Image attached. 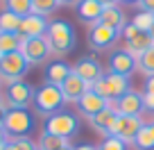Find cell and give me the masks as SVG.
Wrapping results in <instances>:
<instances>
[{
	"label": "cell",
	"instance_id": "7",
	"mask_svg": "<svg viewBox=\"0 0 154 150\" xmlns=\"http://www.w3.org/2000/svg\"><path fill=\"white\" fill-rule=\"evenodd\" d=\"M29 100H34V89H32V84L23 82V80L7 84V91H5L7 109H27Z\"/></svg>",
	"mask_w": 154,
	"mask_h": 150
},
{
	"label": "cell",
	"instance_id": "30",
	"mask_svg": "<svg viewBox=\"0 0 154 150\" xmlns=\"http://www.w3.org/2000/svg\"><path fill=\"white\" fill-rule=\"evenodd\" d=\"M152 21H154V14H145V11H140V14L134 16L131 23H134L140 32H149V30H152Z\"/></svg>",
	"mask_w": 154,
	"mask_h": 150
},
{
	"label": "cell",
	"instance_id": "18",
	"mask_svg": "<svg viewBox=\"0 0 154 150\" xmlns=\"http://www.w3.org/2000/svg\"><path fill=\"white\" fill-rule=\"evenodd\" d=\"M100 23L106 25V27H111V30H116V32H122L125 25H127L125 11H122L118 5L104 7V9H102V16H100Z\"/></svg>",
	"mask_w": 154,
	"mask_h": 150
},
{
	"label": "cell",
	"instance_id": "8",
	"mask_svg": "<svg viewBox=\"0 0 154 150\" xmlns=\"http://www.w3.org/2000/svg\"><path fill=\"white\" fill-rule=\"evenodd\" d=\"M20 53L25 55L29 64H43L45 59L52 55L50 43L45 37H32V39H20Z\"/></svg>",
	"mask_w": 154,
	"mask_h": 150
},
{
	"label": "cell",
	"instance_id": "10",
	"mask_svg": "<svg viewBox=\"0 0 154 150\" xmlns=\"http://www.w3.org/2000/svg\"><path fill=\"white\" fill-rule=\"evenodd\" d=\"M118 34L120 32H116V30L106 27V25H102L100 21H97V23H93L91 27H88V46H91L93 50H106V48H111V46L116 43Z\"/></svg>",
	"mask_w": 154,
	"mask_h": 150
},
{
	"label": "cell",
	"instance_id": "16",
	"mask_svg": "<svg viewBox=\"0 0 154 150\" xmlns=\"http://www.w3.org/2000/svg\"><path fill=\"white\" fill-rule=\"evenodd\" d=\"M134 68H138L136 66V59L131 57L129 53H125V50H118V53H113L109 57V73L129 78L131 73H134Z\"/></svg>",
	"mask_w": 154,
	"mask_h": 150
},
{
	"label": "cell",
	"instance_id": "14",
	"mask_svg": "<svg viewBox=\"0 0 154 150\" xmlns=\"http://www.w3.org/2000/svg\"><path fill=\"white\" fill-rule=\"evenodd\" d=\"M116 109H118V114H125V116H140V111L145 109L143 93L131 91V89H129L122 98L116 100Z\"/></svg>",
	"mask_w": 154,
	"mask_h": 150
},
{
	"label": "cell",
	"instance_id": "26",
	"mask_svg": "<svg viewBox=\"0 0 154 150\" xmlns=\"http://www.w3.org/2000/svg\"><path fill=\"white\" fill-rule=\"evenodd\" d=\"M20 27V16L11 14V11H2L0 14V32H18Z\"/></svg>",
	"mask_w": 154,
	"mask_h": 150
},
{
	"label": "cell",
	"instance_id": "17",
	"mask_svg": "<svg viewBox=\"0 0 154 150\" xmlns=\"http://www.w3.org/2000/svg\"><path fill=\"white\" fill-rule=\"evenodd\" d=\"M59 89H61L63 100H66V102H79V98H82L91 87H88L84 80H79L75 73H70V75L66 78V82H63Z\"/></svg>",
	"mask_w": 154,
	"mask_h": 150
},
{
	"label": "cell",
	"instance_id": "34",
	"mask_svg": "<svg viewBox=\"0 0 154 150\" xmlns=\"http://www.w3.org/2000/svg\"><path fill=\"white\" fill-rule=\"evenodd\" d=\"M143 93H149V96H154V75H149L147 80H145V91Z\"/></svg>",
	"mask_w": 154,
	"mask_h": 150
},
{
	"label": "cell",
	"instance_id": "19",
	"mask_svg": "<svg viewBox=\"0 0 154 150\" xmlns=\"http://www.w3.org/2000/svg\"><path fill=\"white\" fill-rule=\"evenodd\" d=\"M72 73V66L66 62H52L48 68H45V82L48 84H54V87H61L63 82H66V78Z\"/></svg>",
	"mask_w": 154,
	"mask_h": 150
},
{
	"label": "cell",
	"instance_id": "15",
	"mask_svg": "<svg viewBox=\"0 0 154 150\" xmlns=\"http://www.w3.org/2000/svg\"><path fill=\"white\" fill-rule=\"evenodd\" d=\"M106 105L109 102L104 100V98H100L93 89H88L86 93H84L82 98H79V102H77V107H79V111H82L86 118H93V116H97L100 111H104L106 109Z\"/></svg>",
	"mask_w": 154,
	"mask_h": 150
},
{
	"label": "cell",
	"instance_id": "32",
	"mask_svg": "<svg viewBox=\"0 0 154 150\" xmlns=\"http://www.w3.org/2000/svg\"><path fill=\"white\" fill-rule=\"evenodd\" d=\"M100 150H127V143L122 139H118V136H106L102 141Z\"/></svg>",
	"mask_w": 154,
	"mask_h": 150
},
{
	"label": "cell",
	"instance_id": "35",
	"mask_svg": "<svg viewBox=\"0 0 154 150\" xmlns=\"http://www.w3.org/2000/svg\"><path fill=\"white\" fill-rule=\"evenodd\" d=\"M143 105H145V109H154V96L143 93Z\"/></svg>",
	"mask_w": 154,
	"mask_h": 150
},
{
	"label": "cell",
	"instance_id": "31",
	"mask_svg": "<svg viewBox=\"0 0 154 150\" xmlns=\"http://www.w3.org/2000/svg\"><path fill=\"white\" fill-rule=\"evenodd\" d=\"M91 89H93V91H95L100 98H104L106 102H111V100H113V98H111V89H109V82H106V75H104V78H100V80H97V82L93 84Z\"/></svg>",
	"mask_w": 154,
	"mask_h": 150
},
{
	"label": "cell",
	"instance_id": "24",
	"mask_svg": "<svg viewBox=\"0 0 154 150\" xmlns=\"http://www.w3.org/2000/svg\"><path fill=\"white\" fill-rule=\"evenodd\" d=\"M5 7H7V11L20 16V18L32 14V0H5Z\"/></svg>",
	"mask_w": 154,
	"mask_h": 150
},
{
	"label": "cell",
	"instance_id": "11",
	"mask_svg": "<svg viewBox=\"0 0 154 150\" xmlns=\"http://www.w3.org/2000/svg\"><path fill=\"white\" fill-rule=\"evenodd\" d=\"M72 73H75L79 80H84L88 87H93L100 78H104V75H106V73L102 71L100 62H97V59H93V57H82L75 66H72Z\"/></svg>",
	"mask_w": 154,
	"mask_h": 150
},
{
	"label": "cell",
	"instance_id": "29",
	"mask_svg": "<svg viewBox=\"0 0 154 150\" xmlns=\"http://www.w3.org/2000/svg\"><path fill=\"white\" fill-rule=\"evenodd\" d=\"M5 150H38V148H36V143H34L29 136H16V139L7 141Z\"/></svg>",
	"mask_w": 154,
	"mask_h": 150
},
{
	"label": "cell",
	"instance_id": "6",
	"mask_svg": "<svg viewBox=\"0 0 154 150\" xmlns=\"http://www.w3.org/2000/svg\"><path fill=\"white\" fill-rule=\"evenodd\" d=\"M45 132L54 136H61V139H70L77 134V118L68 111H57L52 116H48L45 121Z\"/></svg>",
	"mask_w": 154,
	"mask_h": 150
},
{
	"label": "cell",
	"instance_id": "36",
	"mask_svg": "<svg viewBox=\"0 0 154 150\" xmlns=\"http://www.w3.org/2000/svg\"><path fill=\"white\" fill-rule=\"evenodd\" d=\"M57 2H59V7H70V5H79V2H82V0H57Z\"/></svg>",
	"mask_w": 154,
	"mask_h": 150
},
{
	"label": "cell",
	"instance_id": "37",
	"mask_svg": "<svg viewBox=\"0 0 154 150\" xmlns=\"http://www.w3.org/2000/svg\"><path fill=\"white\" fill-rule=\"evenodd\" d=\"M75 150H100V148H95L91 143H82V145H75Z\"/></svg>",
	"mask_w": 154,
	"mask_h": 150
},
{
	"label": "cell",
	"instance_id": "5",
	"mask_svg": "<svg viewBox=\"0 0 154 150\" xmlns=\"http://www.w3.org/2000/svg\"><path fill=\"white\" fill-rule=\"evenodd\" d=\"M5 132L16 139V136H27L34 127L32 121V114L27 109H7V116H5Z\"/></svg>",
	"mask_w": 154,
	"mask_h": 150
},
{
	"label": "cell",
	"instance_id": "39",
	"mask_svg": "<svg viewBox=\"0 0 154 150\" xmlns=\"http://www.w3.org/2000/svg\"><path fill=\"white\" fill-rule=\"evenodd\" d=\"M5 116H7V109H5V107H0V127L5 125Z\"/></svg>",
	"mask_w": 154,
	"mask_h": 150
},
{
	"label": "cell",
	"instance_id": "45",
	"mask_svg": "<svg viewBox=\"0 0 154 150\" xmlns=\"http://www.w3.org/2000/svg\"><path fill=\"white\" fill-rule=\"evenodd\" d=\"M125 2H138V0H125Z\"/></svg>",
	"mask_w": 154,
	"mask_h": 150
},
{
	"label": "cell",
	"instance_id": "40",
	"mask_svg": "<svg viewBox=\"0 0 154 150\" xmlns=\"http://www.w3.org/2000/svg\"><path fill=\"white\" fill-rule=\"evenodd\" d=\"M0 141H7V132H5V127H0Z\"/></svg>",
	"mask_w": 154,
	"mask_h": 150
},
{
	"label": "cell",
	"instance_id": "33",
	"mask_svg": "<svg viewBox=\"0 0 154 150\" xmlns=\"http://www.w3.org/2000/svg\"><path fill=\"white\" fill-rule=\"evenodd\" d=\"M136 5H138V9L145 11V14H154V0H138Z\"/></svg>",
	"mask_w": 154,
	"mask_h": 150
},
{
	"label": "cell",
	"instance_id": "38",
	"mask_svg": "<svg viewBox=\"0 0 154 150\" xmlns=\"http://www.w3.org/2000/svg\"><path fill=\"white\" fill-rule=\"evenodd\" d=\"M102 7H111V5H118V0H97Z\"/></svg>",
	"mask_w": 154,
	"mask_h": 150
},
{
	"label": "cell",
	"instance_id": "13",
	"mask_svg": "<svg viewBox=\"0 0 154 150\" xmlns=\"http://www.w3.org/2000/svg\"><path fill=\"white\" fill-rule=\"evenodd\" d=\"M48 21L45 16H38V14H29L25 18H20V27H18V34L25 37V39H32V37H45L48 32Z\"/></svg>",
	"mask_w": 154,
	"mask_h": 150
},
{
	"label": "cell",
	"instance_id": "2",
	"mask_svg": "<svg viewBox=\"0 0 154 150\" xmlns=\"http://www.w3.org/2000/svg\"><path fill=\"white\" fill-rule=\"evenodd\" d=\"M63 102L66 100H63L61 89L54 87V84L45 82L43 87H38L36 91H34V107H36V111L41 116H52V114H57Z\"/></svg>",
	"mask_w": 154,
	"mask_h": 150
},
{
	"label": "cell",
	"instance_id": "12",
	"mask_svg": "<svg viewBox=\"0 0 154 150\" xmlns=\"http://www.w3.org/2000/svg\"><path fill=\"white\" fill-rule=\"evenodd\" d=\"M116 118H118V109H116V100H111L109 105H106V109L100 111L97 116L88 118V123H91L93 130H97V132L106 139V136H111V130H113Z\"/></svg>",
	"mask_w": 154,
	"mask_h": 150
},
{
	"label": "cell",
	"instance_id": "21",
	"mask_svg": "<svg viewBox=\"0 0 154 150\" xmlns=\"http://www.w3.org/2000/svg\"><path fill=\"white\" fill-rule=\"evenodd\" d=\"M106 82H109V89H111V98H113V100L122 98L127 91H129V78H125V75H116V73H106Z\"/></svg>",
	"mask_w": 154,
	"mask_h": 150
},
{
	"label": "cell",
	"instance_id": "43",
	"mask_svg": "<svg viewBox=\"0 0 154 150\" xmlns=\"http://www.w3.org/2000/svg\"><path fill=\"white\" fill-rule=\"evenodd\" d=\"M149 37H152V41H154V21H152V30H149Z\"/></svg>",
	"mask_w": 154,
	"mask_h": 150
},
{
	"label": "cell",
	"instance_id": "9",
	"mask_svg": "<svg viewBox=\"0 0 154 150\" xmlns=\"http://www.w3.org/2000/svg\"><path fill=\"white\" fill-rule=\"evenodd\" d=\"M143 118L140 116H125V114H118V118H116L113 123V130H111V136H118V139H122L125 143H134L136 134L140 132V127H143Z\"/></svg>",
	"mask_w": 154,
	"mask_h": 150
},
{
	"label": "cell",
	"instance_id": "28",
	"mask_svg": "<svg viewBox=\"0 0 154 150\" xmlns=\"http://www.w3.org/2000/svg\"><path fill=\"white\" fill-rule=\"evenodd\" d=\"M57 7H59L57 0H32V14H38V16L52 14Z\"/></svg>",
	"mask_w": 154,
	"mask_h": 150
},
{
	"label": "cell",
	"instance_id": "44",
	"mask_svg": "<svg viewBox=\"0 0 154 150\" xmlns=\"http://www.w3.org/2000/svg\"><path fill=\"white\" fill-rule=\"evenodd\" d=\"M7 148V141H0V150H5Z\"/></svg>",
	"mask_w": 154,
	"mask_h": 150
},
{
	"label": "cell",
	"instance_id": "3",
	"mask_svg": "<svg viewBox=\"0 0 154 150\" xmlns=\"http://www.w3.org/2000/svg\"><path fill=\"white\" fill-rule=\"evenodd\" d=\"M29 71V62L25 59V55L20 50L9 55H0V80L7 84L23 80V75Z\"/></svg>",
	"mask_w": 154,
	"mask_h": 150
},
{
	"label": "cell",
	"instance_id": "42",
	"mask_svg": "<svg viewBox=\"0 0 154 150\" xmlns=\"http://www.w3.org/2000/svg\"><path fill=\"white\" fill-rule=\"evenodd\" d=\"M59 150H75V148H72L70 143H66V145H63V148H59Z\"/></svg>",
	"mask_w": 154,
	"mask_h": 150
},
{
	"label": "cell",
	"instance_id": "23",
	"mask_svg": "<svg viewBox=\"0 0 154 150\" xmlns=\"http://www.w3.org/2000/svg\"><path fill=\"white\" fill-rule=\"evenodd\" d=\"M20 37L18 32H0V55H9L20 50Z\"/></svg>",
	"mask_w": 154,
	"mask_h": 150
},
{
	"label": "cell",
	"instance_id": "1",
	"mask_svg": "<svg viewBox=\"0 0 154 150\" xmlns=\"http://www.w3.org/2000/svg\"><path fill=\"white\" fill-rule=\"evenodd\" d=\"M45 39L50 43L52 55H57V57H66L75 50V32H72V25L66 21H52L48 25Z\"/></svg>",
	"mask_w": 154,
	"mask_h": 150
},
{
	"label": "cell",
	"instance_id": "25",
	"mask_svg": "<svg viewBox=\"0 0 154 150\" xmlns=\"http://www.w3.org/2000/svg\"><path fill=\"white\" fill-rule=\"evenodd\" d=\"M66 143H68V141L61 139V136H54V134L43 132V134H41V139H38V143H36V148H38V150H59V148H63Z\"/></svg>",
	"mask_w": 154,
	"mask_h": 150
},
{
	"label": "cell",
	"instance_id": "46",
	"mask_svg": "<svg viewBox=\"0 0 154 150\" xmlns=\"http://www.w3.org/2000/svg\"><path fill=\"white\" fill-rule=\"evenodd\" d=\"M0 84H2V80H0Z\"/></svg>",
	"mask_w": 154,
	"mask_h": 150
},
{
	"label": "cell",
	"instance_id": "22",
	"mask_svg": "<svg viewBox=\"0 0 154 150\" xmlns=\"http://www.w3.org/2000/svg\"><path fill=\"white\" fill-rule=\"evenodd\" d=\"M134 145L138 150H154V125L152 123H145L140 127V132L134 139Z\"/></svg>",
	"mask_w": 154,
	"mask_h": 150
},
{
	"label": "cell",
	"instance_id": "27",
	"mask_svg": "<svg viewBox=\"0 0 154 150\" xmlns=\"http://www.w3.org/2000/svg\"><path fill=\"white\" fill-rule=\"evenodd\" d=\"M136 66H138V71H143L147 78L154 75V46L149 50H145V53L136 59Z\"/></svg>",
	"mask_w": 154,
	"mask_h": 150
},
{
	"label": "cell",
	"instance_id": "41",
	"mask_svg": "<svg viewBox=\"0 0 154 150\" xmlns=\"http://www.w3.org/2000/svg\"><path fill=\"white\" fill-rule=\"evenodd\" d=\"M0 107H5V109H7V102H5V96H2V93H0Z\"/></svg>",
	"mask_w": 154,
	"mask_h": 150
},
{
	"label": "cell",
	"instance_id": "4",
	"mask_svg": "<svg viewBox=\"0 0 154 150\" xmlns=\"http://www.w3.org/2000/svg\"><path fill=\"white\" fill-rule=\"evenodd\" d=\"M122 37H125V48H122V50H125V53H129L134 59H138L145 50H149V48L154 46L149 32H140L134 23H127V25H125Z\"/></svg>",
	"mask_w": 154,
	"mask_h": 150
},
{
	"label": "cell",
	"instance_id": "20",
	"mask_svg": "<svg viewBox=\"0 0 154 150\" xmlns=\"http://www.w3.org/2000/svg\"><path fill=\"white\" fill-rule=\"evenodd\" d=\"M102 9L104 7L97 2V0H82L79 5H77V16L82 21H86V23H97L100 21V16H102Z\"/></svg>",
	"mask_w": 154,
	"mask_h": 150
}]
</instances>
